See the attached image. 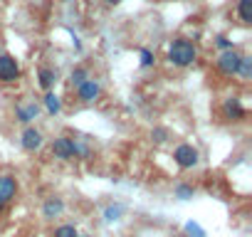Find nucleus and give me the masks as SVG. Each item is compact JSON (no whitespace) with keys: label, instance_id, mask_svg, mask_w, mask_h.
Wrapping results in <instances>:
<instances>
[{"label":"nucleus","instance_id":"1","mask_svg":"<svg viewBox=\"0 0 252 237\" xmlns=\"http://www.w3.org/2000/svg\"><path fill=\"white\" fill-rule=\"evenodd\" d=\"M195 45L193 42H188V40H173L171 45H168V62L171 64H176V67H188V64H193L195 62Z\"/></svg>","mask_w":252,"mask_h":237},{"label":"nucleus","instance_id":"2","mask_svg":"<svg viewBox=\"0 0 252 237\" xmlns=\"http://www.w3.org/2000/svg\"><path fill=\"white\" fill-rule=\"evenodd\" d=\"M173 161H176V166L178 168H193V166H198V161H200V153H198V148H193L190 144H181L176 151H173Z\"/></svg>","mask_w":252,"mask_h":237},{"label":"nucleus","instance_id":"3","mask_svg":"<svg viewBox=\"0 0 252 237\" xmlns=\"http://www.w3.org/2000/svg\"><path fill=\"white\" fill-rule=\"evenodd\" d=\"M20 79V64L13 55H0V82H18Z\"/></svg>","mask_w":252,"mask_h":237},{"label":"nucleus","instance_id":"4","mask_svg":"<svg viewBox=\"0 0 252 237\" xmlns=\"http://www.w3.org/2000/svg\"><path fill=\"white\" fill-rule=\"evenodd\" d=\"M240 59H242L240 52H235V50H222L220 57H218V69H220L222 74H230V77H232V74H237Z\"/></svg>","mask_w":252,"mask_h":237},{"label":"nucleus","instance_id":"5","mask_svg":"<svg viewBox=\"0 0 252 237\" xmlns=\"http://www.w3.org/2000/svg\"><path fill=\"white\" fill-rule=\"evenodd\" d=\"M52 156L60 161H72L74 158V141L67 136H57L52 141Z\"/></svg>","mask_w":252,"mask_h":237},{"label":"nucleus","instance_id":"6","mask_svg":"<svg viewBox=\"0 0 252 237\" xmlns=\"http://www.w3.org/2000/svg\"><path fill=\"white\" fill-rule=\"evenodd\" d=\"M18 195V180L13 176H0V210Z\"/></svg>","mask_w":252,"mask_h":237},{"label":"nucleus","instance_id":"7","mask_svg":"<svg viewBox=\"0 0 252 237\" xmlns=\"http://www.w3.org/2000/svg\"><path fill=\"white\" fill-rule=\"evenodd\" d=\"M37 116H40V106L35 101H25V104H18L15 106V118H18L20 124H32Z\"/></svg>","mask_w":252,"mask_h":237},{"label":"nucleus","instance_id":"8","mask_svg":"<svg viewBox=\"0 0 252 237\" xmlns=\"http://www.w3.org/2000/svg\"><path fill=\"white\" fill-rule=\"evenodd\" d=\"M99 94H101V87H99V82H94V79H87V82H82V84L77 87V96H79L84 104L96 101Z\"/></svg>","mask_w":252,"mask_h":237},{"label":"nucleus","instance_id":"9","mask_svg":"<svg viewBox=\"0 0 252 237\" xmlns=\"http://www.w3.org/2000/svg\"><path fill=\"white\" fill-rule=\"evenodd\" d=\"M20 144H23V148H25L28 153H35V151L42 146V134H40L35 126H28V129L23 131V139H20Z\"/></svg>","mask_w":252,"mask_h":237},{"label":"nucleus","instance_id":"10","mask_svg":"<svg viewBox=\"0 0 252 237\" xmlns=\"http://www.w3.org/2000/svg\"><path fill=\"white\" fill-rule=\"evenodd\" d=\"M222 114H225V118H230V121H240V118H245V106L237 96H230L222 104Z\"/></svg>","mask_w":252,"mask_h":237},{"label":"nucleus","instance_id":"11","mask_svg":"<svg viewBox=\"0 0 252 237\" xmlns=\"http://www.w3.org/2000/svg\"><path fill=\"white\" fill-rule=\"evenodd\" d=\"M64 212V200L62 198H47L45 203H42V217L45 220H55V217H60Z\"/></svg>","mask_w":252,"mask_h":237},{"label":"nucleus","instance_id":"12","mask_svg":"<svg viewBox=\"0 0 252 237\" xmlns=\"http://www.w3.org/2000/svg\"><path fill=\"white\" fill-rule=\"evenodd\" d=\"M37 79H40V87H42L45 91H50V89L55 87V82H57V72L50 69V67H42V69L37 72Z\"/></svg>","mask_w":252,"mask_h":237},{"label":"nucleus","instance_id":"13","mask_svg":"<svg viewBox=\"0 0 252 237\" xmlns=\"http://www.w3.org/2000/svg\"><path fill=\"white\" fill-rule=\"evenodd\" d=\"M42 101H45V109H47V114H52V116H57V114L62 111V101H60V96H57V94H52V91H47Z\"/></svg>","mask_w":252,"mask_h":237},{"label":"nucleus","instance_id":"14","mask_svg":"<svg viewBox=\"0 0 252 237\" xmlns=\"http://www.w3.org/2000/svg\"><path fill=\"white\" fill-rule=\"evenodd\" d=\"M237 15H240V20L245 25L252 23V0H240L237 3Z\"/></svg>","mask_w":252,"mask_h":237},{"label":"nucleus","instance_id":"15","mask_svg":"<svg viewBox=\"0 0 252 237\" xmlns=\"http://www.w3.org/2000/svg\"><path fill=\"white\" fill-rule=\"evenodd\" d=\"M87 79H89V72H87L84 67H77V69H72V74H69V84H72L74 89H77L82 82H87Z\"/></svg>","mask_w":252,"mask_h":237},{"label":"nucleus","instance_id":"16","mask_svg":"<svg viewBox=\"0 0 252 237\" xmlns=\"http://www.w3.org/2000/svg\"><path fill=\"white\" fill-rule=\"evenodd\" d=\"M124 205L121 203H114V205H109L106 210H104V217L109 220V222H114V220H121V215H124Z\"/></svg>","mask_w":252,"mask_h":237},{"label":"nucleus","instance_id":"17","mask_svg":"<svg viewBox=\"0 0 252 237\" xmlns=\"http://www.w3.org/2000/svg\"><path fill=\"white\" fill-rule=\"evenodd\" d=\"M237 74H240L242 79H250V77H252V57L242 55V59H240V67H237Z\"/></svg>","mask_w":252,"mask_h":237},{"label":"nucleus","instance_id":"18","mask_svg":"<svg viewBox=\"0 0 252 237\" xmlns=\"http://www.w3.org/2000/svg\"><path fill=\"white\" fill-rule=\"evenodd\" d=\"M55 237H79V232H77L74 225H60L55 230Z\"/></svg>","mask_w":252,"mask_h":237},{"label":"nucleus","instance_id":"19","mask_svg":"<svg viewBox=\"0 0 252 237\" xmlns=\"http://www.w3.org/2000/svg\"><path fill=\"white\" fill-rule=\"evenodd\" d=\"M176 198L178 200H190L193 198V185H186V183L176 185Z\"/></svg>","mask_w":252,"mask_h":237},{"label":"nucleus","instance_id":"20","mask_svg":"<svg viewBox=\"0 0 252 237\" xmlns=\"http://www.w3.org/2000/svg\"><path fill=\"white\" fill-rule=\"evenodd\" d=\"M168 129H161V126H156L154 131H151V139H154V144H166L168 141Z\"/></svg>","mask_w":252,"mask_h":237},{"label":"nucleus","instance_id":"21","mask_svg":"<svg viewBox=\"0 0 252 237\" xmlns=\"http://www.w3.org/2000/svg\"><path fill=\"white\" fill-rule=\"evenodd\" d=\"M186 232H188L190 237H205V230H203L198 222H193V220H190V222H186Z\"/></svg>","mask_w":252,"mask_h":237},{"label":"nucleus","instance_id":"22","mask_svg":"<svg viewBox=\"0 0 252 237\" xmlns=\"http://www.w3.org/2000/svg\"><path fill=\"white\" fill-rule=\"evenodd\" d=\"M151 64H154V52L144 47L141 50V67H151Z\"/></svg>","mask_w":252,"mask_h":237},{"label":"nucleus","instance_id":"23","mask_svg":"<svg viewBox=\"0 0 252 237\" xmlns=\"http://www.w3.org/2000/svg\"><path fill=\"white\" fill-rule=\"evenodd\" d=\"M215 45H218L220 50H232V42H230L227 37H222V35H220V37H215Z\"/></svg>","mask_w":252,"mask_h":237},{"label":"nucleus","instance_id":"24","mask_svg":"<svg viewBox=\"0 0 252 237\" xmlns=\"http://www.w3.org/2000/svg\"><path fill=\"white\" fill-rule=\"evenodd\" d=\"M106 3H109V5H116V3H121V0H106Z\"/></svg>","mask_w":252,"mask_h":237}]
</instances>
